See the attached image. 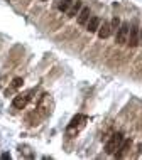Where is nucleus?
<instances>
[{"instance_id":"16","label":"nucleus","mask_w":142,"mask_h":160,"mask_svg":"<svg viewBox=\"0 0 142 160\" xmlns=\"http://www.w3.org/2000/svg\"><path fill=\"white\" fill-rule=\"evenodd\" d=\"M42 2H46V0H42Z\"/></svg>"},{"instance_id":"11","label":"nucleus","mask_w":142,"mask_h":160,"mask_svg":"<svg viewBox=\"0 0 142 160\" xmlns=\"http://www.w3.org/2000/svg\"><path fill=\"white\" fill-rule=\"evenodd\" d=\"M120 24H122V22H120V19H118V17H117V15H115V17H113V19H112V22H110V27H112V32H117V31H118V27H120Z\"/></svg>"},{"instance_id":"9","label":"nucleus","mask_w":142,"mask_h":160,"mask_svg":"<svg viewBox=\"0 0 142 160\" xmlns=\"http://www.w3.org/2000/svg\"><path fill=\"white\" fill-rule=\"evenodd\" d=\"M80 10H81V2H73L71 8L66 12V14H68V17H75V15L80 14Z\"/></svg>"},{"instance_id":"10","label":"nucleus","mask_w":142,"mask_h":160,"mask_svg":"<svg viewBox=\"0 0 142 160\" xmlns=\"http://www.w3.org/2000/svg\"><path fill=\"white\" fill-rule=\"evenodd\" d=\"M73 5V0H59V3H58V8L61 12H68L71 8Z\"/></svg>"},{"instance_id":"3","label":"nucleus","mask_w":142,"mask_h":160,"mask_svg":"<svg viewBox=\"0 0 142 160\" xmlns=\"http://www.w3.org/2000/svg\"><path fill=\"white\" fill-rule=\"evenodd\" d=\"M127 44H129V47H137L140 44L139 29H137V25H132L130 27V32H129V37H127Z\"/></svg>"},{"instance_id":"5","label":"nucleus","mask_w":142,"mask_h":160,"mask_svg":"<svg viewBox=\"0 0 142 160\" xmlns=\"http://www.w3.org/2000/svg\"><path fill=\"white\" fill-rule=\"evenodd\" d=\"M100 24H102L100 17H97V15L90 17V20L87 22V31H88V32H98V29H100Z\"/></svg>"},{"instance_id":"7","label":"nucleus","mask_w":142,"mask_h":160,"mask_svg":"<svg viewBox=\"0 0 142 160\" xmlns=\"http://www.w3.org/2000/svg\"><path fill=\"white\" fill-rule=\"evenodd\" d=\"M110 34H112L110 22H105V20H103V24H100V29H98V37L107 39V37H110Z\"/></svg>"},{"instance_id":"14","label":"nucleus","mask_w":142,"mask_h":160,"mask_svg":"<svg viewBox=\"0 0 142 160\" xmlns=\"http://www.w3.org/2000/svg\"><path fill=\"white\" fill-rule=\"evenodd\" d=\"M2 158H3V160H10V153H3Z\"/></svg>"},{"instance_id":"15","label":"nucleus","mask_w":142,"mask_h":160,"mask_svg":"<svg viewBox=\"0 0 142 160\" xmlns=\"http://www.w3.org/2000/svg\"><path fill=\"white\" fill-rule=\"evenodd\" d=\"M140 42H142V31H140Z\"/></svg>"},{"instance_id":"6","label":"nucleus","mask_w":142,"mask_h":160,"mask_svg":"<svg viewBox=\"0 0 142 160\" xmlns=\"http://www.w3.org/2000/svg\"><path fill=\"white\" fill-rule=\"evenodd\" d=\"M130 145H132V140L130 138H127V140H124L122 142V145H120V148L115 152L113 155H115V158H122L124 155H125L127 152H129V148H130Z\"/></svg>"},{"instance_id":"4","label":"nucleus","mask_w":142,"mask_h":160,"mask_svg":"<svg viewBox=\"0 0 142 160\" xmlns=\"http://www.w3.org/2000/svg\"><path fill=\"white\" fill-rule=\"evenodd\" d=\"M29 99H31L29 94H17V96L14 98V101H12V106H14L15 110H22V108L27 105Z\"/></svg>"},{"instance_id":"8","label":"nucleus","mask_w":142,"mask_h":160,"mask_svg":"<svg viewBox=\"0 0 142 160\" xmlns=\"http://www.w3.org/2000/svg\"><path fill=\"white\" fill-rule=\"evenodd\" d=\"M90 15H92V14H90V8L83 7L80 10V14H78V24L80 25H87V22L90 20Z\"/></svg>"},{"instance_id":"12","label":"nucleus","mask_w":142,"mask_h":160,"mask_svg":"<svg viewBox=\"0 0 142 160\" xmlns=\"http://www.w3.org/2000/svg\"><path fill=\"white\" fill-rule=\"evenodd\" d=\"M22 84H24L22 78H14V81H12V88H14V89H19Z\"/></svg>"},{"instance_id":"13","label":"nucleus","mask_w":142,"mask_h":160,"mask_svg":"<svg viewBox=\"0 0 142 160\" xmlns=\"http://www.w3.org/2000/svg\"><path fill=\"white\" fill-rule=\"evenodd\" d=\"M81 120H83V116H81V115H78V116H75V118L71 120V123H70V128H75L76 125H78V123L81 122Z\"/></svg>"},{"instance_id":"2","label":"nucleus","mask_w":142,"mask_h":160,"mask_svg":"<svg viewBox=\"0 0 142 160\" xmlns=\"http://www.w3.org/2000/svg\"><path fill=\"white\" fill-rule=\"evenodd\" d=\"M129 32H130V25L129 22H122L118 27L117 34H115V41H117V44H125L127 42V37H129Z\"/></svg>"},{"instance_id":"1","label":"nucleus","mask_w":142,"mask_h":160,"mask_svg":"<svg viewBox=\"0 0 142 160\" xmlns=\"http://www.w3.org/2000/svg\"><path fill=\"white\" fill-rule=\"evenodd\" d=\"M124 140H125V138H124V135L120 132L113 133V135L110 137V140L107 142V145H105V152L107 153H115L120 148V145H122Z\"/></svg>"}]
</instances>
